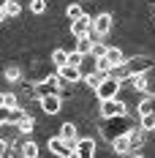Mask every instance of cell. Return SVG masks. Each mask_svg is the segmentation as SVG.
Instances as JSON below:
<instances>
[{
    "instance_id": "cell-31",
    "label": "cell",
    "mask_w": 155,
    "mask_h": 158,
    "mask_svg": "<svg viewBox=\"0 0 155 158\" xmlns=\"http://www.w3.org/2000/svg\"><path fill=\"white\" fill-rule=\"evenodd\" d=\"M6 150H8V142H6V139H0V156H3Z\"/></svg>"
},
{
    "instance_id": "cell-32",
    "label": "cell",
    "mask_w": 155,
    "mask_h": 158,
    "mask_svg": "<svg viewBox=\"0 0 155 158\" xmlns=\"http://www.w3.org/2000/svg\"><path fill=\"white\" fill-rule=\"evenodd\" d=\"M3 19H8V16H6V11H3V8H0V22H3Z\"/></svg>"
},
{
    "instance_id": "cell-12",
    "label": "cell",
    "mask_w": 155,
    "mask_h": 158,
    "mask_svg": "<svg viewBox=\"0 0 155 158\" xmlns=\"http://www.w3.org/2000/svg\"><path fill=\"white\" fill-rule=\"evenodd\" d=\"M106 60L112 68H120V65L125 63V55H123V49H117V47H106Z\"/></svg>"
},
{
    "instance_id": "cell-30",
    "label": "cell",
    "mask_w": 155,
    "mask_h": 158,
    "mask_svg": "<svg viewBox=\"0 0 155 158\" xmlns=\"http://www.w3.org/2000/svg\"><path fill=\"white\" fill-rule=\"evenodd\" d=\"M3 123H8V109L6 106H0V128H3Z\"/></svg>"
},
{
    "instance_id": "cell-2",
    "label": "cell",
    "mask_w": 155,
    "mask_h": 158,
    "mask_svg": "<svg viewBox=\"0 0 155 158\" xmlns=\"http://www.w3.org/2000/svg\"><path fill=\"white\" fill-rule=\"evenodd\" d=\"M150 68H153V57H150V55H136V57H131V60L123 63V71L128 77H133V74H147Z\"/></svg>"
},
{
    "instance_id": "cell-34",
    "label": "cell",
    "mask_w": 155,
    "mask_h": 158,
    "mask_svg": "<svg viewBox=\"0 0 155 158\" xmlns=\"http://www.w3.org/2000/svg\"><path fill=\"white\" fill-rule=\"evenodd\" d=\"M0 106H3V93H0Z\"/></svg>"
},
{
    "instance_id": "cell-6",
    "label": "cell",
    "mask_w": 155,
    "mask_h": 158,
    "mask_svg": "<svg viewBox=\"0 0 155 158\" xmlns=\"http://www.w3.org/2000/svg\"><path fill=\"white\" fill-rule=\"evenodd\" d=\"M87 33H93V19L87 14H82L79 19H71V35H74V38H82V35H87Z\"/></svg>"
},
{
    "instance_id": "cell-5",
    "label": "cell",
    "mask_w": 155,
    "mask_h": 158,
    "mask_svg": "<svg viewBox=\"0 0 155 158\" xmlns=\"http://www.w3.org/2000/svg\"><path fill=\"white\" fill-rule=\"evenodd\" d=\"M57 77L65 85H76V82H82V71H79V65L63 63V65H57Z\"/></svg>"
},
{
    "instance_id": "cell-21",
    "label": "cell",
    "mask_w": 155,
    "mask_h": 158,
    "mask_svg": "<svg viewBox=\"0 0 155 158\" xmlns=\"http://www.w3.org/2000/svg\"><path fill=\"white\" fill-rule=\"evenodd\" d=\"M82 14H84V8H82L79 3H71V6L65 8V16H68V19H79Z\"/></svg>"
},
{
    "instance_id": "cell-24",
    "label": "cell",
    "mask_w": 155,
    "mask_h": 158,
    "mask_svg": "<svg viewBox=\"0 0 155 158\" xmlns=\"http://www.w3.org/2000/svg\"><path fill=\"white\" fill-rule=\"evenodd\" d=\"M16 104H19V98H16L14 93H3V106H6V109H14Z\"/></svg>"
},
{
    "instance_id": "cell-23",
    "label": "cell",
    "mask_w": 155,
    "mask_h": 158,
    "mask_svg": "<svg viewBox=\"0 0 155 158\" xmlns=\"http://www.w3.org/2000/svg\"><path fill=\"white\" fill-rule=\"evenodd\" d=\"M90 55H93V57H104V55H106V44H101V41H93V47H90Z\"/></svg>"
},
{
    "instance_id": "cell-27",
    "label": "cell",
    "mask_w": 155,
    "mask_h": 158,
    "mask_svg": "<svg viewBox=\"0 0 155 158\" xmlns=\"http://www.w3.org/2000/svg\"><path fill=\"white\" fill-rule=\"evenodd\" d=\"M19 77H22V71H19L16 65H8V68H6V79H8V82H16Z\"/></svg>"
},
{
    "instance_id": "cell-9",
    "label": "cell",
    "mask_w": 155,
    "mask_h": 158,
    "mask_svg": "<svg viewBox=\"0 0 155 158\" xmlns=\"http://www.w3.org/2000/svg\"><path fill=\"white\" fill-rule=\"evenodd\" d=\"M74 153L76 156H82V158H90V156H95V139H76L74 142Z\"/></svg>"
},
{
    "instance_id": "cell-15",
    "label": "cell",
    "mask_w": 155,
    "mask_h": 158,
    "mask_svg": "<svg viewBox=\"0 0 155 158\" xmlns=\"http://www.w3.org/2000/svg\"><path fill=\"white\" fill-rule=\"evenodd\" d=\"M16 150H19V156H25V158H35L38 156V144L35 142H19Z\"/></svg>"
},
{
    "instance_id": "cell-22",
    "label": "cell",
    "mask_w": 155,
    "mask_h": 158,
    "mask_svg": "<svg viewBox=\"0 0 155 158\" xmlns=\"http://www.w3.org/2000/svg\"><path fill=\"white\" fill-rule=\"evenodd\" d=\"M3 11H6V16H19L22 14V6H19L16 0H8V6H6Z\"/></svg>"
},
{
    "instance_id": "cell-17",
    "label": "cell",
    "mask_w": 155,
    "mask_h": 158,
    "mask_svg": "<svg viewBox=\"0 0 155 158\" xmlns=\"http://www.w3.org/2000/svg\"><path fill=\"white\" fill-rule=\"evenodd\" d=\"M104 77H106L104 71H90V74H84L82 79H84V85H87V87H93V90H95V87L101 85V79H104Z\"/></svg>"
},
{
    "instance_id": "cell-16",
    "label": "cell",
    "mask_w": 155,
    "mask_h": 158,
    "mask_svg": "<svg viewBox=\"0 0 155 158\" xmlns=\"http://www.w3.org/2000/svg\"><path fill=\"white\" fill-rule=\"evenodd\" d=\"M14 126H16V131H19V134H30V131H33V117L27 114V112H25V114L16 120Z\"/></svg>"
},
{
    "instance_id": "cell-13",
    "label": "cell",
    "mask_w": 155,
    "mask_h": 158,
    "mask_svg": "<svg viewBox=\"0 0 155 158\" xmlns=\"http://www.w3.org/2000/svg\"><path fill=\"white\" fill-rule=\"evenodd\" d=\"M79 71H82V77L84 74H90V71H98V57H93L90 52L82 57V63H79Z\"/></svg>"
},
{
    "instance_id": "cell-28",
    "label": "cell",
    "mask_w": 155,
    "mask_h": 158,
    "mask_svg": "<svg viewBox=\"0 0 155 158\" xmlns=\"http://www.w3.org/2000/svg\"><path fill=\"white\" fill-rule=\"evenodd\" d=\"M82 57H84V55L74 49V52H68V57H65V63H71V65H79V63H82Z\"/></svg>"
},
{
    "instance_id": "cell-7",
    "label": "cell",
    "mask_w": 155,
    "mask_h": 158,
    "mask_svg": "<svg viewBox=\"0 0 155 158\" xmlns=\"http://www.w3.org/2000/svg\"><path fill=\"white\" fill-rule=\"evenodd\" d=\"M49 150H52L55 156H76V153H74V144H68L63 136H52V139H49Z\"/></svg>"
},
{
    "instance_id": "cell-25",
    "label": "cell",
    "mask_w": 155,
    "mask_h": 158,
    "mask_svg": "<svg viewBox=\"0 0 155 158\" xmlns=\"http://www.w3.org/2000/svg\"><path fill=\"white\" fill-rule=\"evenodd\" d=\"M30 11L33 14H44L47 11V0H30Z\"/></svg>"
},
{
    "instance_id": "cell-11",
    "label": "cell",
    "mask_w": 155,
    "mask_h": 158,
    "mask_svg": "<svg viewBox=\"0 0 155 158\" xmlns=\"http://www.w3.org/2000/svg\"><path fill=\"white\" fill-rule=\"evenodd\" d=\"M112 147H114V153H120V156H128V153H131V139H128V134H120V136H114V139H112Z\"/></svg>"
},
{
    "instance_id": "cell-20",
    "label": "cell",
    "mask_w": 155,
    "mask_h": 158,
    "mask_svg": "<svg viewBox=\"0 0 155 158\" xmlns=\"http://www.w3.org/2000/svg\"><path fill=\"white\" fill-rule=\"evenodd\" d=\"M147 112H155V95H147L139 104V114H147Z\"/></svg>"
},
{
    "instance_id": "cell-1",
    "label": "cell",
    "mask_w": 155,
    "mask_h": 158,
    "mask_svg": "<svg viewBox=\"0 0 155 158\" xmlns=\"http://www.w3.org/2000/svg\"><path fill=\"white\" fill-rule=\"evenodd\" d=\"M106 123H104V128H101V134L106 136L109 142L114 139V136H120V134H128L131 131V123L125 120V114H117V117H104Z\"/></svg>"
},
{
    "instance_id": "cell-4",
    "label": "cell",
    "mask_w": 155,
    "mask_h": 158,
    "mask_svg": "<svg viewBox=\"0 0 155 158\" xmlns=\"http://www.w3.org/2000/svg\"><path fill=\"white\" fill-rule=\"evenodd\" d=\"M117 114H128V106H125L117 95L101 101V117H117Z\"/></svg>"
},
{
    "instance_id": "cell-26",
    "label": "cell",
    "mask_w": 155,
    "mask_h": 158,
    "mask_svg": "<svg viewBox=\"0 0 155 158\" xmlns=\"http://www.w3.org/2000/svg\"><path fill=\"white\" fill-rule=\"evenodd\" d=\"M65 57H68V52H63V49H55V52H52V63L55 65H63Z\"/></svg>"
},
{
    "instance_id": "cell-18",
    "label": "cell",
    "mask_w": 155,
    "mask_h": 158,
    "mask_svg": "<svg viewBox=\"0 0 155 158\" xmlns=\"http://www.w3.org/2000/svg\"><path fill=\"white\" fill-rule=\"evenodd\" d=\"M90 47H93V33H87V35H82V38H76V52H82V55H87V52H90Z\"/></svg>"
},
{
    "instance_id": "cell-33",
    "label": "cell",
    "mask_w": 155,
    "mask_h": 158,
    "mask_svg": "<svg viewBox=\"0 0 155 158\" xmlns=\"http://www.w3.org/2000/svg\"><path fill=\"white\" fill-rule=\"evenodd\" d=\"M6 6H8V0H0V8H6Z\"/></svg>"
},
{
    "instance_id": "cell-29",
    "label": "cell",
    "mask_w": 155,
    "mask_h": 158,
    "mask_svg": "<svg viewBox=\"0 0 155 158\" xmlns=\"http://www.w3.org/2000/svg\"><path fill=\"white\" fill-rule=\"evenodd\" d=\"M44 82H47L52 90H57V87H60V77H57V74H49V77L44 79Z\"/></svg>"
},
{
    "instance_id": "cell-10",
    "label": "cell",
    "mask_w": 155,
    "mask_h": 158,
    "mask_svg": "<svg viewBox=\"0 0 155 158\" xmlns=\"http://www.w3.org/2000/svg\"><path fill=\"white\" fill-rule=\"evenodd\" d=\"M112 30V14H98L93 19V33L95 35H109Z\"/></svg>"
},
{
    "instance_id": "cell-3",
    "label": "cell",
    "mask_w": 155,
    "mask_h": 158,
    "mask_svg": "<svg viewBox=\"0 0 155 158\" xmlns=\"http://www.w3.org/2000/svg\"><path fill=\"white\" fill-rule=\"evenodd\" d=\"M120 87H123V82L117 77H112V74H106V77L101 79V85L95 87V93H98L101 101H106V98H114V95L120 93Z\"/></svg>"
},
{
    "instance_id": "cell-14",
    "label": "cell",
    "mask_w": 155,
    "mask_h": 158,
    "mask_svg": "<svg viewBox=\"0 0 155 158\" xmlns=\"http://www.w3.org/2000/svg\"><path fill=\"white\" fill-rule=\"evenodd\" d=\"M60 136H63V139H65L68 144H74V142L79 139L76 126H74V123H63V126H60Z\"/></svg>"
},
{
    "instance_id": "cell-8",
    "label": "cell",
    "mask_w": 155,
    "mask_h": 158,
    "mask_svg": "<svg viewBox=\"0 0 155 158\" xmlns=\"http://www.w3.org/2000/svg\"><path fill=\"white\" fill-rule=\"evenodd\" d=\"M63 106V101H60V95L57 93H47V95H41V109L47 112V114H57Z\"/></svg>"
},
{
    "instance_id": "cell-19",
    "label": "cell",
    "mask_w": 155,
    "mask_h": 158,
    "mask_svg": "<svg viewBox=\"0 0 155 158\" xmlns=\"http://www.w3.org/2000/svg\"><path fill=\"white\" fill-rule=\"evenodd\" d=\"M141 131H155V112L141 114Z\"/></svg>"
}]
</instances>
